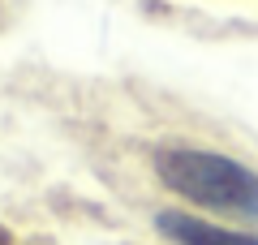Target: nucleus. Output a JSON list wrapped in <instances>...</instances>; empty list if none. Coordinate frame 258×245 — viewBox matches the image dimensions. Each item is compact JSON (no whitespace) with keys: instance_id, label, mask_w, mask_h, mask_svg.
<instances>
[{"instance_id":"nucleus-1","label":"nucleus","mask_w":258,"mask_h":245,"mask_svg":"<svg viewBox=\"0 0 258 245\" xmlns=\"http://www.w3.org/2000/svg\"><path fill=\"white\" fill-rule=\"evenodd\" d=\"M155 172L168 190L181 194L194 207L241 215L258 224V172L245 163L215 151H198V146H159Z\"/></svg>"},{"instance_id":"nucleus-2","label":"nucleus","mask_w":258,"mask_h":245,"mask_svg":"<svg viewBox=\"0 0 258 245\" xmlns=\"http://www.w3.org/2000/svg\"><path fill=\"white\" fill-rule=\"evenodd\" d=\"M155 228L172 245H258L254 232H237V228H220L211 219L185 215V211H159Z\"/></svg>"}]
</instances>
